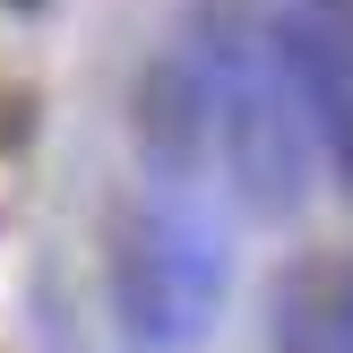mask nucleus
<instances>
[{
  "label": "nucleus",
  "instance_id": "f257e3e1",
  "mask_svg": "<svg viewBox=\"0 0 353 353\" xmlns=\"http://www.w3.org/2000/svg\"><path fill=\"white\" fill-rule=\"evenodd\" d=\"M190 43L216 86V155L233 172L241 207L268 224L293 216L310 199V121L293 103L285 61H276V34L250 26L233 0H207V9H190Z\"/></svg>",
  "mask_w": 353,
  "mask_h": 353
},
{
  "label": "nucleus",
  "instance_id": "f03ea898",
  "mask_svg": "<svg viewBox=\"0 0 353 353\" xmlns=\"http://www.w3.org/2000/svg\"><path fill=\"white\" fill-rule=\"evenodd\" d=\"M103 293H112V319L130 345H147V353L190 345V336H207V319L224 302V250L199 216L130 199L103 224Z\"/></svg>",
  "mask_w": 353,
  "mask_h": 353
},
{
  "label": "nucleus",
  "instance_id": "7ed1b4c3",
  "mask_svg": "<svg viewBox=\"0 0 353 353\" xmlns=\"http://www.w3.org/2000/svg\"><path fill=\"white\" fill-rule=\"evenodd\" d=\"M130 138H138V164L164 190H190L207 172V155H216V86H207L190 26L147 52V69L130 86Z\"/></svg>",
  "mask_w": 353,
  "mask_h": 353
},
{
  "label": "nucleus",
  "instance_id": "20e7f679",
  "mask_svg": "<svg viewBox=\"0 0 353 353\" xmlns=\"http://www.w3.org/2000/svg\"><path fill=\"white\" fill-rule=\"evenodd\" d=\"M276 61L293 78V103L310 121V147L353 199V0H293L276 17Z\"/></svg>",
  "mask_w": 353,
  "mask_h": 353
},
{
  "label": "nucleus",
  "instance_id": "39448f33",
  "mask_svg": "<svg viewBox=\"0 0 353 353\" xmlns=\"http://www.w3.org/2000/svg\"><path fill=\"white\" fill-rule=\"evenodd\" d=\"M268 327L276 353H353V259L345 250L293 259L268 293Z\"/></svg>",
  "mask_w": 353,
  "mask_h": 353
}]
</instances>
